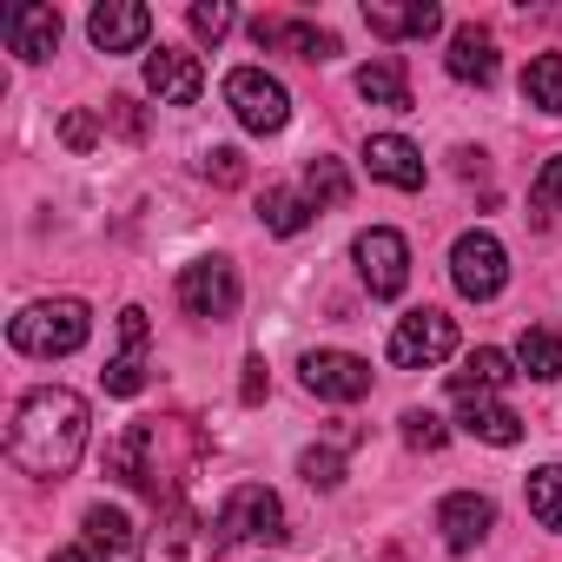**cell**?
Here are the masks:
<instances>
[{"label": "cell", "mask_w": 562, "mask_h": 562, "mask_svg": "<svg viewBox=\"0 0 562 562\" xmlns=\"http://www.w3.org/2000/svg\"><path fill=\"white\" fill-rule=\"evenodd\" d=\"M87 397L67 391V384H41L14 404V424H8V457L27 470V476H67L87 450Z\"/></svg>", "instance_id": "6da1fadb"}, {"label": "cell", "mask_w": 562, "mask_h": 562, "mask_svg": "<svg viewBox=\"0 0 562 562\" xmlns=\"http://www.w3.org/2000/svg\"><path fill=\"white\" fill-rule=\"evenodd\" d=\"M8 338H14V351H27V358H74V351L93 338V318H87L80 299H41V305H27V312L8 325Z\"/></svg>", "instance_id": "7a4b0ae2"}, {"label": "cell", "mask_w": 562, "mask_h": 562, "mask_svg": "<svg viewBox=\"0 0 562 562\" xmlns=\"http://www.w3.org/2000/svg\"><path fill=\"white\" fill-rule=\"evenodd\" d=\"M218 555H225L218 522L192 516L186 503H166V509H159V522H153V536H146V562H218Z\"/></svg>", "instance_id": "3957f363"}, {"label": "cell", "mask_w": 562, "mask_h": 562, "mask_svg": "<svg viewBox=\"0 0 562 562\" xmlns=\"http://www.w3.org/2000/svg\"><path fill=\"white\" fill-rule=\"evenodd\" d=\"M225 106L238 113L245 133H285V120H292V93L265 67H232L225 74Z\"/></svg>", "instance_id": "277c9868"}, {"label": "cell", "mask_w": 562, "mask_h": 562, "mask_svg": "<svg viewBox=\"0 0 562 562\" xmlns=\"http://www.w3.org/2000/svg\"><path fill=\"white\" fill-rule=\"evenodd\" d=\"M218 536L225 542H285L292 529H285V503H278L265 483H238L232 496H225V509H218Z\"/></svg>", "instance_id": "5b68a950"}, {"label": "cell", "mask_w": 562, "mask_h": 562, "mask_svg": "<svg viewBox=\"0 0 562 562\" xmlns=\"http://www.w3.org/2000/svg\"><path fill=\"white\" fill-rule=\"evenodd\" d=\"M450 278H457V292L490 305L503 285H509V251L496 245V232H463L450 245Z\"/></svg>", "instance_id": "8992f818"}, {"label": "cell", "mask_w": 562, "mask_h": 562, "mask_svg": "<svg viewBox=\"0 0 562 562\" xmlns=\"http://www.w3.org/2000/svg\"><path fill=\"white\" fill-rule=\"evenodd\" d=\"M450 351H457V318H443L437 305L397 318V331H391V364H397V371H430V364H443Z\"/></svg>", "instance_id": "52a82bcc"}, {"label": "cell", "mask_w": 562, "mask_h": 562, "mask_svg": "<svg viewBox=\"0 0 562 562\" xmlns=\"http://www.w3.org/2000/svg\"><path fill=\"white\" fill-rule=\"evenodd\" d=\"M351 251H358V271H364L371 299H397V292L411 285V245H404V232L371 225V232H358Z\"/></svg>", "instance_id": "ba28073f"}, {"label": "cell", "mask_w": 562, "mask_h": 562, "mask_svg": "<svg viewBox=\"0 0 562 562\" xmlns=\"http://www.w3.org/2000/svg\"><path fill=\"white\" fill-rule=\"evenodd\" d=\"M450 397H457V417H463L470 437H483V443H496V450H509V443L522 437V417H516L490 384H470V378L450 371Z\"/></svg>", "instance_id": "9c48e42d"}, {"label": "cell", "mask_w": 562, "mask_h": 562, "mask_svg": "<svg viewBox=\"0 0 562 562\" xmlns=\"http://www.w3.org/2000/svg\"><path fill=\"white\" fill-rule=\"evenodd\" d=\"M179 305L192 318H232L238 312V271L225 258H199L179 271Z\"/></svg>", "instance_id": "30bf717a"}, {"label": "cell", "mask_w": 562, "mask_h": 562, "mask_svg": "<svg viewBox=\"0 0 562 562\" xmlns=\"http://www.w3.org/2000/svg\"><path fill=\"white\" fill-rule=\"evenodd\" d=\"M146 345H153V325H146L139 305H126V312H120V351H113L106 371H100L106 397H139V391H146Z\"/></svg>", "instance_id": "8fae6325"}, {"label": "cell", "mask_w": 562, "mask_h": 562, "mask_svg": "<svg viewBox=\"0 0 562 562\" xmlns=\"http://www.w3.org/2000/svg\"><path fill=\"white\" fill-rule=\"evenodd\" d=\"M305 391L331 397V404H358V397H371V364L351 358V351H312L305 358Z\"/></svg>", "instance_id": "7c38bea8"}, {"label": "cell", "mask_w": 562, "mask_h": 562, "mask_svg": "<svg viewBox=\"0 0 562 562\" xmlns=\"http://www.w3.org/2000/svg\"><path fill=\"white\" fill-rule=\"evenodd\" d=\"M87 34H93L100 54H133L153 34V8H139V0H100L87 14Z\"/></svg>", "instance_id": "4fadbf2b"}, {"label": "cell", "mask_w": 562, "mask_h": 562, "mask_svg": "<svg viewBox=\"0 0 562 562\" xmlns=\"http://www.w3.org/2000/svg\"><path fill=\"white\" fill-rule=\"evenodd\" d=\"M199 87H205L199 54H179V47L146 54V93H153L159 106H192V100H199Z\"/></svg>", "instance_id": "5bb4252c"}, {"label": "cell", "mask_w": 562, "mask_h": 562, "mask_svg": "<svg viewBox=\"0 0 562 562\" xmlns=\"http://www.w3.org/2000/svg\"><path fill=\"white\" fill-rule=\"evenodd\" d=\"M364 166H371V179H384L397 192H417L424 186V153L404 133H371L364 139Z\"/></svg>", "instance_id": "9a60e30c"}, {"label": "cell", "mask_w": 562, "mask_h": 562, "mask_svg": "<svg viewBox=\"0 0 562 562\" xmlns=\"http://www.w3.org/2000/svg\"><path fill=\"white\" fill-rule=\"evenodd\" d=\"M490 522H496V503L476 496V490H457V496L437 503V529H443L450 549H476V542L490 536Z\"/></svg>", "instance_id": "2e32d148"}, {"label": "cell", "mask_w": 562, "mask_h": 562, "mask_svg": "<svg viewBox=\"0 0 562 562\" xmlns=\"http://www.w3.org/2000/svg\"><path fill=\"white\" fill-rule=\"evenodd\" d=\"M8 47H14L21 60H54V47H60V14L41 8V0L8 8Z\"/></svg>", "instance_id": "e0dca14e"}, {"label": "cell", "mask_w": 562, "mask_h": 562, "mask_svg": "<svg viewBox=\"0 0 562 562\" xmlns=\"http://www.w3.org/2000/svg\"><path fill=\"white\" fill-rule=\"evenodd\" d=\"M443 67H450V80H463V87H490V80H496V41L470 21V27L450 34V60H443Z\"/></svg>", "instance_id": "ac0fdd59"}, {"label": "cell", "mask_w": 562, "mask_h": 562, "mask_svg": "<svg viewBox=\"0 0 562 562\" xmlns=\"http://www.w3.org/2000/svg\"><path fill=\"white\" fill-rule=\"evenodd\" d=\"M364 21H371L378 41H424V34L443 27V8H430V0H411V8H384V0H371Z\"/></svg>", "instance_id": "d6986e66"}, {"label": "cell", "mask_w": 562, "mask_h": 562, "mask_svg": "<svg viewBox=\"0 0 562 562\" xmlns=\"http://www.w3.org/2000/svg\"><path fill=\"white\" fill-rule=\"evenodd\" d=\"M251 41H258V47H285V54H299V60H331V54H338V34L305 27V21H251Z\"/></svg>", "instance_id": "ffe728a7"}, {"label": "cell", "mask_w": 562, "mask_h": 562, "mask_svg": "<svg viewBox=\"0 0 562 562\" xmlns=\"http://www.w3.org/2000/svg\"><path fill=\"white\" fill-rule=\"evenodd\" d=\"M358 93H364L371 106H391V113H411V80H404V60H397V54H384V60H371V67H358Z\"/></svg>", "instance_id": "44dd1931"}, {"label": "cell", "mask_w": 562, "mask_h": 562, "mask_svg": "<svg viewBox=\"0 0 562 562\" xmlns=\"http://www.w3.org/2000/svg\"><path fill=\"white\" fill-rule=\"evenodd\" d=\"M312 212H318V205H312L305 192H292V186H265V199H258V218H265V232H278V238L305 232Z\"/></svg>", "instance_id": "7402d4cb"}, {"label": "cell", "mask_w": 562, "mask_h": 562, "mask_svg": "<svg viewBox=\"0 0 562 562\" xmlns=\"http://www.w3.org/2000/svg\"><path fill=\"white\" fill-rule=\"evenodd\" d=\"M516 364H522V378L555 384V378H562V338H555V331H542V325H529V331L516 338Z\"/></svg>", "instance_id": "603a6c76"}, {"label": "cell", "mask_w": 562, "mask_h": 562, "mask_svg": "<svg viewBox=\"0 0 562 562\" xmlns=\"http://www.w3.org/2000/svg\"><path fill=\"white\" fill-rule=\"evenodd\" d=\"M522 100L542 113H562V54H536L522 67Z\"/></svg>", "instance_id": "cb8c5ba5"}, {"label": "cell", "mask_w": 562, "mask_h": 562, "mask_svg": "<svg viewBox=\"0 0 562 562\" xmlns=\"http://www.w3.org/2000/svg\"><path fill=\"white\" fill-rule=\"evenodd\" d=\"M529 516H536L542 529H562V463L529 470Z\"/></svg>", "instance_id": "d4e9b609"}, {"label": "cell", "mask_w": 562, "mask_h": 562, "mask_svg": "<svg viewBox=\"0 0 562 562\" xmlns=\"http://www.w3.org/2000/svg\"><path fill=\"white\" fill-rule=\"evenodd\" d=\"M305 199H312V205H345V199H351L345 166H338V159H312V166H305Z\"/></svg>", "instance_id": "484cf974"}, {"label": "cell", "mask_w": 562, "mask_h": 562, "mask_svg": "<svg viewBox=\"0 0 562 562\" xmlns=\"http://www.w3.org/2000/svg\"><path fill=\"white\" fill-rule=\"evenodd\" d=\"M87 542H93V549H133V522H126V509L93 503V509H87Z\"/></svg>", "instance_id": "4316f807"}, {"label": "cell", "mask_w": 562, "mask_h": 562, "mask_svg": "<svg viewBox=\"0 0 562 562\" xmlns=\"http://www.w3.org/2000/svg\"><path fill=\"white\" fill-rule=\"evenodd\" d=\"M186 21H192V34H199V41H212V47H218V41L238 27V14L225 8V0H199V8H192Z\"/></svg>", "instance_id": "83f0119b"}, {"label": "cell", "mask_w": 562, "mask_h": 562, "mask_svg": "<svg viewBox=\"0 0 562 562\" xmlns=\"http://www.w3.org/2000/svg\"><path fill=\"white\" fill-rule=\"evenodd\" d=\"M457 378H470V384H490V391H503V384H509L516 371H509V358H503V351H476V358H470V364H463Z\"/></svg>", "instance_id": "f1b7e54d"}, {"label": "cell", "mask_w": 562, "mask_h": 562, "mask_svg": "<svg viewBox=\"0 0 562 562\" xmlns=\"http://www.w3.org/2000/svg\"><path fill=\"white\" fill-rule=\"evenodd\" d=\"M404 443H411V450H443L450 430H443L430 411H404Z\"/></svg>", "instance_id": "f546056e"}, {"label": "cell", "mask_w": 562, "mask_h": 562, "mask_svg": "<svg viewBox=\"0 0 562 562\" xmlns=\"http://www.w3.org/2000/svg\"><path fill=\"white\" fill-rule=\"evenodd\" d=\"M299 470H305V483H312V490H338V483H345L338 450H305V457H299Z\"/></svg>", "instance_id": "4dcf8cb0"}, {"label": "cell", "mask_w": 562, "mask_h": 562, "mask_svg": "<svg viewBox=\"0 0 562 562\" xmlns=\"http://www.w3.org/2000/svg\"><path fill=\"white\" fill-rule=\"evenodd\" d=\"M555 205H562V153H555V159L542 166V179L529 186V212H536V218H549Z\"/></svg>", "instance_id": "1f68e13d"}, {"label": "cell", "mask_w": 562, "mask_h": 562, "mask_svg": "<svg viewBox=\"0 0 562 562\" xmlns=\"http://www.w3.org/2000/svg\"><path fill=\"white\" fill-rule=\"evenodd\" d=\"M60 139H67L74 153H93V139H100V120H93V113H67V120H60Z\"/></svg>", "instance_id": "d6a6232c"}, {"label": "cell", "mask_w": 562, "mask_h": 562, "mask_svg": "<svg viewBox=\"0 0 562 562\" xmlns=\"http://www.w3.org/2000/svg\"><path fill=\"white\" fill-rule=\"evenodd\" d=\"M205 179H218V186H238V179H245V159H238L232 146H212V153H205Z\"/></svg>", "instance_id": "836d02e7"}, {"label": "cell", "mask_w": 562, "mask_h": 562, "mask_svg": "<svg viewBox=\"0 0 562 562\" xmlns=\"http://www.w3.org/2000/svg\"><path fill=\"white\" fill-rule=\"evenodd\" d=\"M258 397H265V358L245 364V404H258Z\"/></svg>", "instance_id": "e575fe53"}, {"label": "cell", "mask_w": 562, "mask_h": 562, "mask_svg": "<svg viewBox=\"0 0 562 562\" xmlns=\"http://www.w3.org/2000/svg\"><path fill=\"white\" fill-rule=\"evenodd\" d=\"M54 562H106V555H100V549H93V542H87V549H60V555H54Z\"/></svg>", "instance_id": "d590c367"}]
</instances>
